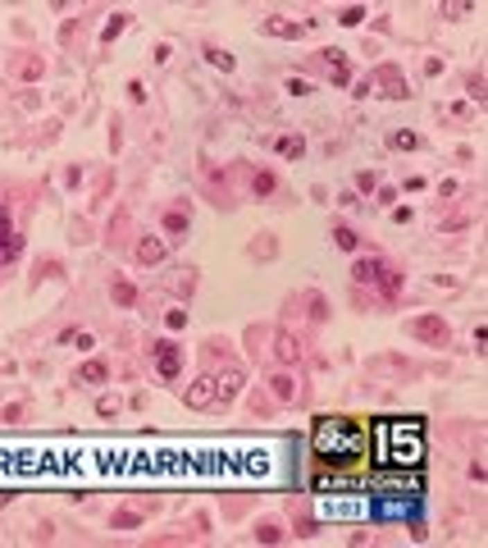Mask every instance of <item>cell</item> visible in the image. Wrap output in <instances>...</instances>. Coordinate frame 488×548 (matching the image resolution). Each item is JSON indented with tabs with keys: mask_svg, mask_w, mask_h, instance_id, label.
Returning a JSON list of instances; mask_svg holds the SVG:
<instances>
[{
	"mask_svg": "<svg viewBox=\"0 0 488 548\" xmlns=\"http://www.w3.org/2000/svg\"><path fill=\"white\" fill-rule=\"evenodd\" d=\"M311 452L324 466H356L369 452V434L351 416H320L311 429Z\"/></svg>",
	"mask_w": 488,
	"mask_h": 548,
	"instance_id": "6da1fadb",
	"label": "cell"
},
{
	"mask_svg": "<svg viewBox=\"0 0 488 548\" xmlns=\"http://www.w3.org/2000/svg\"><path fill=\"white\" fill-rule=\"evenodd\" d=\"M374 461H379V466H411V471H420V461H424V425L415 416L379 420V425H374Z\"/></svg>",
	"mask_w": 488,
	"mask_h": 548,
	"instance_id": "7a4b0ae2",
	"label": "cell"
},
{
	"mask_svg": "<svg viewBox=\"0 0 488 548\" xmlns=\"http://www.w3.org/2000/svg\"><path fill=\"white\" fill-rule=\"evenodd\" d=\"M369 493H383V498H415L420 493V471L411 466H379L369 475Z\"/></svg>",
	"mask_w": 488,
	"mask_h": 548,
	"instance_id": "3957f363",
	"label": "cell"
},
{
	"mask_svg": "<svg viewBox=\"0 0 488 548\" xmlns=\"http://www.w3.org/2000/svg\"><path fill=\"white\" fill-rule=\"evenodd\" d=\"M406 334L420 339V343H429V348H447V343H452V325H447L443 316H434V311L411 316V320H406Z\"/></svg>",
	"mask_w": 488,
	"mask_h": 548,
	"instance_id": "277c9868",
	"label": "cell"
},
{
	"mask_svg": "<svg viewBox=\"0 0 488 548\" xmlns=\"http://www.w3.org/2000/svg\"><path fill=\"white\" fill-rule=\"evenodd\" d=\"M151 357H155V370L164 379H178L183 375V348L174 339H151Z\"/></svg>",
	"mask_w": 488,
	"mask_h": 548,
	"instance_id": "5b68a950",
	"label": "cell"
},
{
	"mask_svg": "<svg viewBox=\"0 0 488 548\" xmlns=\"http://www.w3.org/2000/svg\"><path fill=\"white\" fill-rule=\"evenodd\" d=\"M369 87L379 92V96H388V101L411 96V87H406V74H401V69H392V65L374 69V74H369Z\"/></svg>",
	"mask_w": 488,
	"mask_h": 548,
	"instance_id": "8992f818",
	"label": "cell"
},
{
	"mask_svg": "<svg viewBox=\"0 0 488 548\" xmlns=\"http://www.w3.org/2000/svg\"><path fill=\"white\" fill-rule=\"evenodd\" d=\"M261 28H265L270 37H283V42H302V37L311 33L315 23H311V19L297 23V19H283V14H270V19H261Z\"/></svg>",
	"mask_w": 488,
	"mask_h": 548,
	"instance_id": "52a82bcc",
	"label": "cell"
},
{
	"mask_svg": "<svg viewBox=\"0 0 488 548\" xmlns=\"http://www.w3.org/2000/svg\"><path fill=\"white\" fill-rule=\"evenodd\" d=\"M23 252V238H14V219H10V206H0V265L19 261Z\"/></svg>",
	"mask_w": 488,
	"mask_h": 548,
	"instance_id": "ba28073f",
	"label": "cell"
},
{
	"mask_svg": "<svg viewBox=\"0 0 488 548\" xmlns=\"http://www.w3.org/2000/svg\"><path fill=\"white\" fill-rule=\"evenodd\" d=\"M183 402L192 406V411H201V406H215V375H196V379L187 384Z\"/></svg>",
	"mask_w": 488,
	"mask_h": 548,
	"instance_id": "9c48e42d",
	"label": "cell"
},
{
	"mask_svg": "<svg viewBox=\"0 0 488 548\" xmlns=\"http://www.w3.org/2000/svg\"><path fill=\"white\" fill-rule=\"evenodd\" d=\"M274 361H283V366L302 361V339H297L293 329H274Z\"/></svg>",
	"mask_w": 488,
	"mask_h": 548,
	"instance_id": "30bf717a",
	"label": "cell"
},
{
	"mask_svg": "<svg viewBox=\"0 0 488 548\" xmlns=\"http://www.w3.org/2000/svg\"><path fill=\"white\" fill-rule=\"evenodd\" d=\"M388 270H392V265H388V261H379V256H360V261L351 265V279H356V284H374V288H379Z\"/></svg>",
	"mask_w": 488,
	"mask_h": 548,
	"instance_id": "8fae6325",
	"label": "cell"
},
{
	"mask_svg": "<svg viewBox=\"0 0 488 548\" xmlns=\"http://www.w3.org/2000/svg\"><path fill=\"white\" fill-rule=\"evenodd\" d=\"M320 65L329 69V78H333L338 87H347L351 83V69H347V55L338 51V46H324V51H320Z\"/></svg>",
	"mask_w": 488,
	"mask_h": 548,
	"instance_id": "7c38bea8",
	"label": "cell"
},
{
	"mask_svg": "<svg viewBox=\"0 0 488 548\" xmlns=\"http://www.w3.org/2000/svg\"><path fill=\"white\" fill-rule=\"evenodd\" d=\"M238 393H242V370H238V366H228L224 375H215V402L228 406Z\"/></svg>",
	"mask_w": 488,
	"mask_h": 548,
	"instance_id": "4fadbf2b",
	"label": "cell"
},
{
	"mask_svg": "<svg viewBox=\"0 0 488 548\" xmlns=\"http://www.w3.org/2000/svg\"><path fill=\"white\" fill-rule=\"evenodd\" d=\"M160 224H164V233H169V242H178L187 229H192V210H187V206H169Z\"/></svg>",
	"mask_w": 488,
	"mask_h": 548,
	"instance_id": "5bb4252c",
	"label": "cell"
},
{
	"mask_svg": "<svg viewBox=\"0 0 488 548\" xmlns=\"http://www.w3.org/2000/svg\"><path fill=\"white\" fill-rule=\"evenodd\" d=\"M164 252H169V242H164V238H141L137 242V261L141 265H160Z\"/></svg>",
	"mask_w": 488,
	"mask_h": 548,
	"instance_id": "9a60e30c",
	"label": "cell"
},
{
	"mask_svg": "<svg viewBox=\"0 0 488 548\" xmlns=\"http://www.w3.org/2000/svg\"><path fill=\"white\" fill-rule=\"evenodd\" d=\"M329 238H333V247H342V252H356V247H360V233L351 229V224H333Z\"/></svg>",
	"mask_w": 488,
	"mask_h": 548,
	"instance_id": "2e32d148",
	"label": "cell"
},
{
	"mask_svg": "<svg viewBox=\"0 0 488 548\" xmlns=\"http://www.w3.org/2000/svg\"><path fill=\"white\" fill-rule=\"evenodd\" d=\"M105 379H110V366L105 361H87L82 370L73 375V384H105Z\"/></svg>",
	"mask_w": 488,
	"mask_h": 548,
	"instance_id": "e0dca14e",
	"label": "cell"
},
{
	"mask_svg": "<svg viewBox=\"0 0 488 548\" xmlns=\"http://www.w3.org/2000/svg\"><path fill=\"white\" fill-rule=\"evenodd\" d=\"M270 388H274V397H279V402H293V397H297V379H293V375H274V379H270Z\"/></svg>",
	"mask_w": 488,
	"mask_h": 548,
	"instance_id": "ac0fdd59",
	"label": "cell"
},
{
	"mask_svg": "<svg viewBox=\"0 0 488 548\" xmlns=\"http://www.w3.org/2000/svg\"><path fill=\"white\" fill-rule=\"evenodd\" d=\"M251 535H256V544H283V526L279 521H256Z\"/></svg>",
	"mask_w": 488,
	"mask_h": 548,
	"instance_id": "d6986e66",
	"label": "cell"
},
{
	"mask_svg": "<svg viewBox=\"0 0 488 548\" xmlns=\"http://www.w3.org/2000/svg\"><path fill=\"white\" fill-rule=\"evenodd\" d=\"M110 293H114V302H119V307H137V297H141L128 279H114V284H110Z\"/></svg>",
	"mask_w": 488,
	"mask_h": 548,
	"instance_id": "ffe728a7",
	"label": "cell"
},
{
	"mask_svg": "<svg viewBox=\"0 0 488 548\" xmlns=\"http://www.w3.org/2000/svg\"><path fill=\"white\" fill-rule=\"evenodd\" d=\"M274 187H279V178H274L270 169H256V174H251V192H256V197H270Z\"/></svg>",
	"mask_w": 488,
	"mask_h": 548,
	"instance_id": "44dd1931",
	"label": "cell"
},
{
	"mask_svg": "<svg viewBox=\"0 0 488 548\" xmlns=\"http://www.w3.org/2000/svg\"><path fill=\"white\" fill-rule=\"evenodd\" d=\"M206 60H210V65H215V69H224V74H233V65H238V60H233V55H228L224 46H215V42L206 46Z\"/></svg>",
	"mask_w": 488,
	"mask_h": 548,
	"instance_id": "7402d4cb",
	"label": "cell"
},
{
	"mask_svg": "<svg viewBox=\"0 0 488 548\" xmlns=\"http://www.w3.org/2000/svg\"><path fill=\"white\" fill-rule=\"evenodd\" d=\"M274 151L288 155V160H302V155H306V142H302V137H279V142H274Z\"/></svg>",
	"mask_w": 488,
	"mask_h": 548,
	"instance_id": "603a6c76",
	"label": "cell"
},
{
	"mask_svg": "<svg viewBox=\"0 0 488 548\" xmlns=\"http://www.w3.org/2000/svg\"><path fill=\"white\" fill-rule=\"evenodd\" d=\"M123 28H128V14H114V19L101 28V46H114V37H119Z\"/></svg>",
	"mask_w": 488,
	"mask_h": 548,
	"instance_id": "cb8c5ba5",
	"label": "cell"
},
{
	"mask_svg": "<svg viewBox=\"0 0 488 548\" xmlns=\"http://www.w3.org/2000/svg\"><path fill=\"white\" fill-rule=\"evenodd\" d=\"M110 526H114V530H137V526H141V512H137V507H128V512H114V516H110Z\"/></svg>",
	"mask_w": 488,
	"mask_h": 548,
	"instance_id": "d4e9b609",
	"label": "cell"
},
{
	"mask_svg": "<svg viewBox=\"0 0 488 548\" xmlns=\"http://www.w3.org/2000/svg\"><path fill=\"white\" fill-rule=\"evenodd\" d=\"M484 87H488L484 74H470V78H466V96H470V101H479V105H484V96H488Z\"/></svg>",
	"mask_w": 488,
	"mask_h": 548,
	"instance_id": "484cf974",
	"label": "cell"
},
{
	"mask_svg": "<svg viewBox=\"0 0 488 548\" xmlns=\"http://www.w3.org/2000/svg\"><path fill=\"white\" fill-rule=\"evenodd\" d=\"M283 92H293V96H311V92H315V83H311V78H288V83H283Z\"/></svg>",
	"mask_w": 488,
	"mask_h": 548,
	"instance_id": "4316f807",
	"label": "cell"
},
{
	"mask_svg": "<svg viewBox=\"0 0 488 548\" xmlns=\"http://www.w3.org/2000/svg\"><path fill=\"white\" fill-rule=\"evenodd\" d=\"M119 411H123L119 397H110V393H105V397H96V416H105V420H110V416H119Z\"/></svg>",
	"mask_w": 488,
	"mask_h": 548,
	"instance_id": "83f0119b",
	"label": "cell"
},
{
	"mask_svg": "<svg viewBox=\"0 0 488 548\" xmlns=\"http://www.w3.org/2000/svg\"><path fill=\"white\" fill-rule=\"evenodd\" d=\"M37 279H64V265H60V261H37Z\"/></svg>",
	"mask_w": 488,
	"mask_h": 548,
	"instance_id": "f1b7e54d",
	"label": "cell"
},
{
	"mask_svg": "<svg viewBox=\"0 0 488 548\" xmlns=\"http://www.w3.org/2000/svg\"><path fill=\"white\" fill-rule=\"evenodd\" d=\"M360 19H365V5H347V10L338 14V23H342V28H356Z\"/></svg>",
	"mask_w": 488,
	"mask_h": 548,
	"instance_id": "f546056e",
	"label": "cell"
},
{
	"mask_svg": "<svg viewBox=\"0 0 488 548\" xmlns=\"http://www.w3.org/2000/svg\"><path fill=\"white\" fill-rule=\"evenodd\" d=\"M388 142L397 146V151H415V146H420V137H415V132H392Z\"/></svg>",
	"mask_w": 488,
	"mask_h": 548,
	"instance_id": "4dcf8cb0",
	"label": "cell"
},
{
	"mask_svg": "<svg viewBox=\"0 0 488 548\" xmlns=\"http://www.w3.org/2000/svg\"><path fill=\"white\" fill-rule=\"evenodd\" d=\"M306 302H311V316H315V320H329V302H324L320 293H311Z\"/></svg>",
	"mask_w": 488,
	"mask_h": 548,
	"instance_id": "1f68e13d",
	"label": "cell"
},
{
	"mask_svg": "<svg viewBox=\"0 0 488 548\" xmlns=\"http://www.w3.org/2000/svg\"><path fill=\"white\" fill-rule=\"evenodd\" d=\"M19 74H23V78H42V74H46V65H42V60H23Z\"/></svg>",
	"mask_w": 488,
	"mask_h": 548,
	"instance_id": "d6a6232c",
	"label": "cell"
},
{
	"mask_svg": "<svg viewBox=\"0 0 488 548\" xmlns=\"http://www.w3.org/2000/svg\"><path fill=\"white\" fill-rule=\"evenodd\" d=\"M164 325H169V329H187V311H164Z\"/></svg>",
	"mask_w": 488,
	"mask_h": 548,
	"instance_id": "836d02e7",
	"label": "cell"
},
{
	"mask_svg": "<svg viewBox=\"0 0 488 548\" xmlns=\"http://www.w3.org/2000/svg\"><path fill=\"white\" fill-rule=\"evenodd\" d=\"M110 146H114V151L123 146V123L119 119H110Z\"/></svg>",
	"mask_w": 488,
	"mask_h": 548,
	"instance_id": "e575fe53",
	"label": "cell"
},
{
	"mask_svg": "<svg viewBox=\"0 0 488 548\" xmlns=\"http://www.w3.org/2000/svg\"><path fill=\"white\" fill-rule=\"evenodd\" d=\"M251 256H274V242L261 238V242H251Z\"/></svg>",
	"mask_w": 488,
	"mask_h": 548,
	"instance_id": "d590c367",
	"label": "cell"
},
{
	"mask_svg": "<svg viewBox=\"0 0 488 548\" xmlns=\"http://www.w3.org/2000/svg\"><path fill=\"white\" fill-rule=\"evenodd\" d=\"M356 187H360V192H374V187H379V178H374V174H356Z\"/></svg>",
	"mask_w": 488,
	"mask_h": 548,
	"instance_id": "8d00e7d4",
	"label": "cell"
},
{
	"mask_svg": "<svg viewBox=\"0 0 488 548\" xmlns=\"http://www.w3.org/2000/svg\"><path fill=\"white\" fill-rule=\"evenodd\" d=\"M461 14H470V5H443V19H461Z\"/></svg>",
	"mask_w": 488,
	"mask_h": 548,
	"instance_id": "74e56055",
	"label": "cell"
},
{
	"mask_svg": "<svg viewBox=\"0 0 488 548\" xmlns=\"http://www.w3.org/2000/svg\"><path fill=\"white\" fill-rule=\"evenodd\" d=\"M128 96H132V101H137V105H141V101H146V87H141L137 78H132V83H128Z\"/></svg>",
	"mask_w": 488,
	"mask_h": 548,
	"instance_id": "f35d334b",
	"label": "cell"
},
{
	"mask_svg": "<svg viewBox=\"0 0 488 548\" xmlns=\"http://www.w3.org/2000/svg\"><path fill=\"white\" fill-rule=\"evenodd\" d=\"M338 206H360V197H356V192L347 187V192H338Z\"/></svg>",
	"mask_w": 488,
	"mask_h": 548,
	"instance_id": "ab89813d",
	"label": "cell"
},
{
	"mask_svg": "<svg viewBox=\"0 0 488 548\" xmlns=\"http://www.w3.org/2000/svg\"><path fill=\"white\" fill-rule=\"evenodd\" d=\"M470 475H475V480L484 484V480H488V466H484V461H470Z\"/></svg>",
	"mask_w": 488,
	"mask_h": 548,
	"instance_id": "60d3db41",
	"label": "cell"
},
{
	"mask_svg": "<svg viewBox=\"0 0 488 548\" xmlns=\"http://www.w3.org/2000/svg\"><path fill=\"white\" fill-rule=\"evenodd\" d=\"M64 183H69V187L82 183V169H78V164H73V169H64Z\"/></svg>",
	"mask_w": 488,
	"mask_h": 548,
	"instance_id": "b9f144b4",
	"label": "cell"
}]
</instances>
